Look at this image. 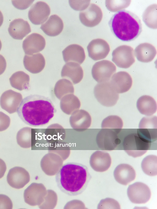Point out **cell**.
Segmentation results:
<instances>
[{
    "label": "cell",
    "instance_id": "obj_1",
    "mask_svg": "<svg viewBox=\"0 0 157 209\" xmlns=\"http://www.w3.org/2000/svg\"><path fill=\"white\" fill-rule=\"evenodd\" d=\"M56 111L49 98L37 94L30 95L24 98L17 110L21 120L26 124L34 127L47 124Z\"/></svg>",
    "mask_w": 157,
    "mask_h": 209
},
{
    "label": "cell",
    "instance_id": "obj_2",
    "mask_svg": "<svg viewBox=\"0 0 157 209\" xmlns=\"http://www.w3.org/2000/svg\"><path fill=\"white\" fill-rule=\"evenodd\" d=\"M90 178L86 166L80 163L68 162L61 166L56 174L55 179L62 192L75 196L85 190Z\"/></svg>",
    "mask_w": 157,
    "mask_h": 209
},
{
    "label": "cell",
    "instance_id": "obj_3",
    "mask_svg": "<svg viewBox=\"0 0 157 209\" xmlns=\"http://www.w3.org/2000/svg\"><path fill=\"white\" fill-rule=\"evenodd\" d=\"M109 25L113 34L124 41L134 40L142 31V25L139 17L125 10L115 13L110 18Z\"/></svg>",
    "mask_w": 157,
    "mask_h": 209
},
{
    "label": "cell",
    "instance_id": "obj_4",
    "mask_svg": "<svg viewBox=\"0 0 157 209\" xmlns=\"http://www.w3.org/2000/svg\"><path fill=\"white\" fill-rule=\"evenodd\" d=\"M151 142L137 132L127 135L124 139L122 145L128 155L136 158L142 156L150 149Z\"/></svg>",
    "mask_w": 157,
    "mask_h": 209
},
{
    "label": "cell",
    "instance_id": "obj_5",
    "mask_svg": "<svg viewBox=\"0 0 157 209\" xmlns=\"http://www.w3.org/2000/svg\"><path fill=\"white\" fill-rule=\"evenodd\" d=\"M94 93L98 101L107 107L114 105L119 98V94L113 89L109 81L97 84L94 88Z\"/></svg>",
    "mask_w": 157,
    "mask_h": 209
},
{
    "label": "cell",
    "instance_id": "obj_6",
    "mask_svg": "<svg viewBox=\"0 0 157 209\" xmlns=\"http://www.w3.org/2000/svg\"><path fill=\"white\" fill-rule=\"evenodd\" d=\"M112 61L118 67L127 68L135 62L134 50L127 45L120 46L113 51Z\"/></svg>",
    "mask_w": 157,
    "mask_h": 209
},
{
    "label": "cell",
    "instance_id": "obj_7",
    "mask_svg": "<svg viewBox=\"0 0 157 209\" xmlns=\"http://www.w3.org/2000/svg\"><path fill=\"white\" fill-rule=\"evenodd\" d=\"M116 70V67L113 63L104 60L94 64L92 69V74L98 83L105 82L109 81Z\"/></svg>",
    "mask_w": 157,
    "mask_h": 209
},
{
    "label": "cell",
    "instance_id": "obj_8",
    "mask_svg": "<svg viewBox=\"0 0 157 209\" xmlns=\"http://www.w3.org/2000/svg\"><path fill=\"white\" fill-rule=\"evenodd\" d=\"M127 193L130 200L136 204L145 203L150 200L151 192L149 187L140 182L130 185L127 189Z\"/></svg>",
    "mask_w": 157,
    "mask_h": 209
},
{
    "label": "cell",
    "instance_id": "obj_9",
    "mask_svg": "<svg viewBox=\"0 0 157 209\" xmlns=\"http://www.w3.org/2000/svg\"><path fill=\"white\" fill-rule=\"evenodd\" d=\"M117 132L112 129H102L98 133L96 142L98 147L103 150H114L121 143Z\"/></svg>",
    "mask_w": 157,
    "mask_h": 209
},
{
    "label": "cell",
    "instance_id": "obj_10",
    "mask_svg": "<svg viewBox=\"0 0 157 209\" xmlns=\"http://www.w3.org/2000/svg\"><path fill=\"white\" fill-rule=\"evenodd\" d=\"M47 193L46 188L43 184L32 183L24 191L25 201L31 206L39 205L44 201Z\"/></svg>",
    "mask_w": 157,
    "mask_h": 209
},
{
    "label": "cell",
    "instance_id": "obj_11",
    "mask_svg": "<svg viewBox=\"0 0 157 209\" xmlns=\"http://www.w3.org/2000/svg\"><path fill=\"white\" fill-rule=\"evenodd\" d=\"M103 16L102 11L98 5L91 3L85 10L79 13V18L81 22L84 25L92 27L98 25Z\"/></svg>",
    "mask_w": 157,
    "mask_h": 209
},
{
    "label": "cell",
    "instance_id": "obj_12",
    "mask_svg": "<svg viewBox=\"0 0 157 209\" xmlns=\"http://www.w3.org/2000/svg\"><path fill=\"white\" fill-rule=\"evenodd\" d=\"M137 132L151 142L157 138V118L156 116L144 117L140 121Z\"/></svg>",
    "mask_w": 157,
    "mask_h": 209
},
{
    "label": "cell",
    "instance_id": "obj_13",
    "mask_svg": "<svg viewBox=\"0 0 157 209\" xmlns=\"http://www.w3.org/2000/svg\"><path fill=\"white\" fill-rule=\"evenodd\" d=\"M29 173L24 168L15 167L10 169L7 176L8 183L11 187L16 188H23L30 181Z\"/></svg>",
    "mask_w": 157,
    "mask_h": 209
},
{
    "label": "cell",
    "instance_id": "obj_14",
    "mask_svg": "<svg viewBox=\"0 0 157 209\" xmlns=\"http://www.w3.org/2000/svg\"><path fill=\"white\" fill-rule=\"evenodd\" d=\"M22 100L21 94L12 90L4 92L0 98V105L3 109L10 114L17 112Z\"/></svg>",
    "mask_w": 157,
    "mask_h": 209
},
{
    "label": "cell",
    "instance_id": "obj_15",
    "mask_svg": "<svg viewBox=\"0 0 157 209\" xmlns=\"http://www.w3.org/2000/svg\"><path fill=\"white\" fill-rule=\"evenodd\" d=\"M50 13V9L45 2L39 1L33 5L28 12V17L33 24L40 25L48 19Z\"/></svg>",
    "mask_w": 157,
    "mask_h": 209
},
{
    "label": "cell",
    "instance_id": "obj_16",
    "mask_svg": "<svg viewBox=\"0 0 157 209\" xmlns=\"http://www.w3.org/2000/svg\"><path fill=\"white\" fill-rule=\"evenodd\" d=\"M87 48L89 57L95 61L105 58L110 50L108 43L105 40L99 38L91 41Z\"/></svg>",
    "mask_w": 157,
    "mask_h": 209
},
{
    "label": "cell",
    "instance_id": "obj_17",
    "mask_svg": "<svg viewBox=\"0 0 157 209\" xmlns=\"http://www.w3.org/2000/svg\"><path fill=\"white\" fill-rule=\"evenodd\" d=\"M45 40L41 35L33 33L24 40L22 48L25 54L31 55L42 51L45 46Z\"/></svg>",
    "mask_w": 157,
    "mask_h": 209
},
{
    "label": "cell",
    "instance_id": "obj_18",
    "mask_svg": "<svg viewBox=\"0 0 157 209\" xmlns=\"http://www.w3.org/2000/svg\"><path fill=\"white\" fill-rule=\"evenodd\" d=\"M112 87L118 93L128 91L132 83L131 76L125 71H119L113 74L109 81Z\"/></svg>",
    "mask_w": 157,
    "mask_h": 209
},
{
    "label": "cell",
    "instance_id": "obj_19",
    "mask_svg": "<svg viewBox=\"0 0 157 209\" xmlns=\"http://www.w3.org/2000/svg\"><path fill=\"white\" fill-rule=\"evenodd\" d=\"M90 163L94 170L98 172H103L107 170L110 167L111 158L108 153L97 150L91 156Z\"/></svg>",
    "mask_w": 157,
    "mask_h": 209
},
{
    "label": "cell",
    "instance_id": "obj_20",
    "mask_svg": "<svg viewBox=\"0 0 157 209\" xmlns=\"http://www.w3.org/2000/svg\"><path fill=\"white\" fill-rule=\"evenodd\" d=\"M113 175L117 182L124 185L134 180L136 177L134 168L127 164H121L117 165L114 169Z\"/></svg>",
    "mask_w": 157,
    "mask_h": 209
},
{
    "label": "cell",
    "instance_id": "obj_21",
    "mask_svg": "<svg viewBox=\"0 0 157 209\" xmlns=\"http://www.w3.org/2000/svg\"><path fill=\"white\" fill-rule=\"evenodd\" d=\"M8 31L13 38L21 40L31 32V29L27 21L19 18L15 19L10 22Z\"/></svg>",
    "mask_w": 157,
    "mask_h": 209
},
{
    "label": "cell",
    "instance_id": "obj_22",
    "mask_svg": "<svg viewBox=\"0 0 157 209\" xmlns=\"http://www.w3.org/2000/svg\"><path fill=\"white\" fill-rule=\"evenodd\" d=\"M23 64L27 70L32 73L36 74L44 69L45 60L43 55L40 53L31 55H25L23 59Z\"/></svg>",
    "mask_w": 157,
    "mask_h": 209
},
{
    "label": "cell",
    "instance_id": "obj_23",
    "mask_svg": "<svg viewBox=\"0 0 157 209\" xmlns=\"http://www.w3.org/2000/svg\"><path fill=\"white\" fill-rule=\"evenodd\" d=\"M63 28V24L61 19L54 14L51 16L48 19L41 25L40 28L47 35L54 36L59 35Z\"/></svg>",
    "mask_w": 157,
    "mask_h": 209
},
{
    "label": "cell",
    "instance_id": "obj_24",
    "mask_svg": "<svg viewBox=\"0 0 157 209\" xmlns=\"http://www.w3.org/2000/svg\"><path fill=\"white\" fill-rule=\"evenodd\" d=\"M62 54L65 62L72 61L81 64L85 58L83 48L76 44H71L67 47L63 51Z\"/></svg>",
    "mask_w": 157,
    "mask_h": 209
},
{
    "label": "cell",
    "instance_id": "obj_25",
    "mask_svg": "<svg viewBox=\"0 0 157 209\" xmlns=\"http://www.w3.org/2000/svg\"><path fill=\"white\" fill-rule=\"evenodd\" d=\"M156 53V50L155 47L147 43L140 44L134 50V54L137 60L143 63L151 61Z\"/></svg>",
    "mask_w": 157,
    "mask_h": 209
},
{
    "label": "cell",
    "instance_id": "obj_26",
    "mask_svg": "<svg viewBox=\"0 0 157 209\" xmlns=\"http://www.w3.org/2000/svg\"><path fill=\"white\" fill-rule=\"evenodd\" d=\"M136 107L139 112L147 116L152 115L157 110V104L151 97L143 95L140 97L136 102Z\"/></svg>",
    "mask_w": 157,
    "mask_h": 209
},
{
    "label": "cell",
    "instance_id": "obj_27",
    "mask_svg": "<svg viewBox=\"0 0 157 209\" xmlns=\"http://www.w3.org/2000/svg\"><path fill=\"white\" fill-rule=\"evenodd\" d=\"M11 86L19 90L27 89L29 86V77L22 71L14 73L9 79Z\"/></svg>",
    "mask_w": 157,
    "mask_h": 209
},
{
    "label": "cell",
    "instance_id": "obj_28",
    "mask_svg": "<svg viewBox=\"0 0 157 209\" xmlns=\"http://www.w3.org/2000/svg\"><path fill=\"white\" fill-rule=\"evenodd\" d=\"M141 167L144 172L151 176L157 174V157L154 155H149L143 160Z\"/></svg>",
    "mask_w": 157,
    "mask_h": 209
},
{
    "label": "cell",
    "instance_id": "obj_29",
    "mask_svg": "<svg viewBox=\"0 0 157 209\" xmlns=\"http://www.w3.org/2000/svg\"><path fill=\"white\" fill-rule=\"evenodd\" d=\"M156 4H152L145 10L142 15L143 20L148 27L156 29L157 25Z\"/></svg>",
    "mask_w": 157,
    "mask_h": 209
},
{
    "label": "cell",
    "instance_id": "obj_30",
    "mask_svg": "<svg viewBox=\"0 0 157 209\" xmlns=\"http://www.w3.org/2000/svg\"><path fill=\"white\" fill-rule=\"evenodd\" d=\"M122 119L116 115L109 116L105 118L101 124L102 129H109L119 133L123 127Z\"/></svg>",
    "mask_w": 157,
    "mask_h": 209
},
{
    "label": "cell",
    "instance_id": "obj_31",
    "mask_svg": "<svg viewBox=\"0 0 157 209\" xmlns=\"http://www.w3.org/2000/svg\"><path fill=\"white\" fill-rule=\"evenodd\" d=\"M17 142L23 148H29L31 146V128L24 127L20 130L16 136Z\"/></svg>",
    "mask_w": 157,
    "mask_h": 209
},
{
    "label": "cell",
    "instance_id": "obj_32",
    "mask_svg": "<svg viewBox=\"0 0 157 209\" xmlns=\"http://www.w3.org/2000/svg\"><path fill=\"white\" fill-rule=\"evenodd\" d=\"M131 0H106V8L110 11H119L127 7L130 4Z\"/></svg>",
    "mask_w": 157,
    "mask_h": 209
},
{
    "label": "cell",
    "instance_id": "obj_33",
    "mask_svg": "<svg viewBox=\"0 0 157 209\" xmlns=\"http://www.w3.org/2000/svg\"><path fill=\"white\" fill-rule=\"evenodd\" d=\"M98 209H120V206L118 202L111 198H106L102 200L98 204Z\"/></svg>",
    "mask_w": 157,
    "mask_h": 209
},
{
    "label": "cell",
    "instance_id": "obj_34",
    "mask_svg": "<svg viewBox=\"0 0 157 209\" xmlns=\"http://www.w3.org/2000/svg\"><path fill=\"white\" fill-rule=\"evenodd\" d=\"M71 7L77 11H83L89 6L90 0H69Z\"/></svg>",
    "mask_w": 157,
    "mask_h": 209
},
{
    "label": "cell",
    "instance_id": "obj_35",
    "mask_svg": "<svg viewBox=\"0 0 157 209\" xmlns=\"http://www.w3.org/2000/svg\"><path fill=\"white\" fill-rule=\"evenodd\" d=\"M10 117L2 112H0V131H4L10 126Z\"/></svg>",
    "mask_w": 157,
    "mask_h": 209
},
{
    "label": "cell",
    "instance_id": "obj_36",
    "mask_svg": "<svg viewBox=\"0 0 157 209\" xmlns=\"http://www.w3.org/2000/svg\"><path fill=\"white\" fill-rule=\"evenodd\" d=\"M13 203L10 199L6 195L0 194V209H11Z\"/></svg>",
    "mask_w": 157,
    "mask_h": 209
},
{
    "label": "cell",
    "instance_id": "obj_37",
    "mask_svg": "<svg viewBox=\"0 0 157 209\" xmlns=\"http://www.w3.org/2000/svg\"><path fill=\"white\" fill-rule=\"evenodd\" d=\"M34 0H12L14 6L17 9L23 10L28 8L33 3Z\"/></svg>",
    "mask_w": 157,
    "mask_h": 209
},
{
    "label": "cell",
    "instance_id": "obj_38",
    "mask_svg": "<svg viewBox=\"0 0 157 209\" xmlns=\"http://www.w3.org/2000/svg\"><path fill=\"white\" fill-rule=\"evenodd\" d=\"M6 66V60L4 57L0 54V75L5 71Z\"/></svg>",
    "mask_w": 157,
    "mask_h": 209
},
{
    "label": "cell",
    "instance_id": "obj_39",
    "mask_svg": "<svg viewBox=\"0 0 157 209\" xmlns=\"http://www.w3.org/2000/svg\"><path fill=\"white\" fill-rule=\"evenodd\" d=\"M6 169V166L5 162L0 158V179L4 175Z\"/></svg>",
    "mask_w": 157,
    "mask_h": 209
},
{
    "label": "cell",
    "instance_id": "obj_40",
    "mask_svg": "<svg viewBox=\"0 0 157 209\" xmlns=\"http://www.w3.org/2000/svg\"><path fill=\"white\" fill-rule=\"evenodd\" d=\"M3 21V17L2 12L0 11V27L2 25Z\"/></svg>",
    "mask_w": 157,
    "mask_h": 209
},
{
    "label": "cell",
    "instance_id": "obj_41",
    "mask_svg": "<svg viewBox=\"0 0 157 209\" xmlns=\"http://www.w3.org/2000/svg\"><path fill=\"white\" fill-rule=\"evenodd\" d=\"M2 43H1V40H0V51L1 50V48H2Z\"/></svg>",
    "mask_w": 157,
    "mask_h": 209
}]
</instances>
